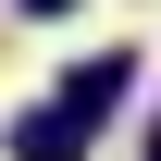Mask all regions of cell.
<instances>
[{
    "instance_id": "6da1fadb",
    "label": "cell",
    "mask_w": 161,
    "mask_h": 161,
    "mask_svg": "<svg viewBox=\"0 0 161 161\" xmlns=\"http://www.w3.org/2000/svg\"><path fill=\"white\" fill-rule=\"evenodd\" d=\"M124 99H136V50L75 62V87H62V112H75V124H99V112H124Z\"/></svg>"
},
{
    "instance_id": "277c9868",
    "label": "cell",
    "mask_w": 161,
    "mask_h": 161,
    "mask_svg": "<svg viewBox=\"0 0 161 161\" xmlns=\"http://www.w3.org/2000/svg\"><path fill=\"white\" fill-rule=\"evenodd\" d=\"M149 161H161V124H149Z\"/></svg>"
},
{
    "instance_id": "3957f363",
    "label": "cell",
    "mask_w": 161,
    "mask_h": 161,
    "mask_svg": "<svg viewBox=\"0 0 161 161\" xmlns=\"http://www.w3.org/2000/svg\"><path fill=\"white\" fill-rule=\"evenodd\" d=\"M13 13H25V25H50V13H75V0H13Z\"/></svg>"
},
{
    "instance_id": "7a4b0ae2",
    "label": "cell",
    "mask_w": 161,
    "mask_h": 161,
    "mask_svg": "<svg viewBox=\"0 0 161 161\" xmlns=\"http://www.w3.org/2000/svg\"><path fill=\"white\" fill-rule=\"evenodd\" d=\"M13 161H87V124L75 112H25L13 124Z\"/></svg>"
}]
</instances>
